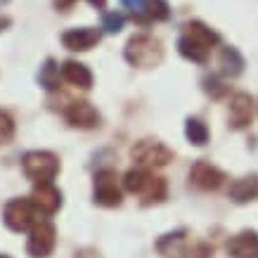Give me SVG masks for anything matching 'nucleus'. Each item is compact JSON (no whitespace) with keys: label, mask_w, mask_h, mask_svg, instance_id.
<instances>
[{"label":"nucleus","mask_w":258,"mask_h":258,"mask_svg":"<svg viewBox=\"0 0 258 258\" xmlns=\"http://www.w3.org/2000/svg\"><path fill=\"white\" fill-rule=\"evenodd\" d=\"M123 187L131 192V195H138L140 202L145 206L149 204H159L166 199V192H168V185H166L164 178H159L154 173H149L147 168H133L123 175Z\"/></svg>","instance_id":"f257e3e1"},{"label":"nucleus","mask_w":258,"mask_h":258,"mask_svg":"<svg viewBox=\"0 0 258 258\" xmlns=\"http://www.w3.org/2000/svg\"><path fill=\"white\" fill-rule=\"evenodd\" d=\"M125 62L133 64V67H140V69H152L157 67L161 59H164V47H161V40L149 36V33H138L125 43Z\"/></svg>","instance_id":"f03ea898"},{"label":"nucleus","mask_w":258,"mask_h":258,"mask_svg":"<svg viewBox=\"0 0 258 258\" xmlns=\"http://www.w3.org/2000/svg\"><path fill=\"white\" fill-rule=\"evenodd\" d=\"M22 166L26 178L36 180V182H52L55 175L59 173V159L52 152H45V149L26 152L22 159Z\"/></svg>","instance_id":"7ed1b4c3"},{"label":"nucleus","mask_w":258,"mask_h":258,"mask_svg":"<svg viewBox=\"0 0 258 258\" xmlns=\"http://www.w3.org/2000/svg\"><path fill=\"white\" fill-rule=\"evenodd\" d=\"M38 209L31 204V199H12L5 204L3 209V220L10 230L15 232H24V230H31L38 223Z\"/></svg>","instance_id":"20e7f679"},{"label":"nucleus","mask_w":258,"mask_h":258,"mask_svg":"<svg viewBox=\"0 0 258 258\" xmlns=\"http://www.w3.org/2000/svg\"><path fill=\"white\" fill-rule=\"evenodd\" d=\"M131 157L140 168H161L173 161V152L159 140H140L131 149Z\"/></svg>","instance_id":"39448f33"},{"label":"nucleus","mask_w":258,"mask_h":258,"mask_svg":"<svg viewBox=\"0 0 258 258\" xmlns=\"http://www.w3.org/2000/svg\"><path fill=\"white\" fill-rule=\"evenodd\" d=\"M57 244V232L55 225L47 220H38L36 225L29 230V242H26V251L31 258H47L52 253Z\"/></svg>","instance_id":"423d86ee"},{"label":"nucleus","mask_w":258,"mask_h":258,"mask_svg":"<svg viewBox=\"0 0 258 258\" xmlns=\"http://www.w3.org/2000/svg\"><path fill=\"white\" fill-rule=\"evenodd\" d=\"M93 199H95V204H100V206H107V209L121 206L123 197H121V189H118L116 173L109 171V168H104V171H97V173H95Z\"/></svg>","instance_id":"0eeeda50"},{"label":"nucleus","mask_w":258,"mask_h":258,"mask_svg":"<svg viewBox=\"0 0 258 258\" xmlns=\"http://www.w3.org/2000/svg\"><path fill=\"white\" fill-rule=\"evenodd\" d=\"M64 118H67L74 128H83V131H90L95 125H100V111L86 100L71 102L69 107L64 109Z\"/></svg>","instance_id":"6e6552de"},{"label":"nucleus","mask_w":258,"mask_h":258,"mask_svg":"<svg viewBox=\"0 0 258 258\" xmlns=\"http://www.w3.org/2000/svg\"><path fill=\"white\" fill-rule=\"evenodd\" d=\"M223 180H225L223 171L216 168L213 164H209V161H197L189 168V182L199 189H206V192L209 189H218L223 185Z\"/></svg>","instance_id":"1a4fd4ad"},{"label":"nucleus","mask_w":258,"mask_h":258,"mask_svg":"<svg viewBox=\"0 0 258 258\" xmlns=\"http://www.w3.org/2000/svg\"><path fill=\"white\" fill-rule=\"evenodd\" d=\"M31 204L38 209V213L52 216V213L62 206V192H59L52 182H38L31 195Z\"/></svg>","instance_id":"9d476101"},{"label":"nucleus","mask_w":258,"mask_h":258,"mask_svg":"<svg viewBox=\"0 0 258 258\" xmlns=\"http://www.w3.org/2000/svg\"><path fill=\"white\" fill-rule=\"evenodd\" d=\"M64 47H69L74 52H86L90 47H95L100 43V31L90 29V26H81V29H69L62 33Z\"/></svg>","instance_id":"9b49d317"},{"label":"nucleus","mask_w":258,"mask_h":258,"mask_svg":"<svg viewBox=\"0 0 258 258\" xmlns=\"http://www.w3.org/2000/svg\"><path fill=\"white\" fill-rule=\"evenodd\" d=\"M227 253L232 258H258V232L244 230L227 239Z\"/></svg>","instance_id":"f8f14e48"},{"label":"nucleus","mask_w":258,"mask_h":258,"mask_svg":"<svg viewBox=\"0 0 258 258\" xmlns=\"http://www.w3.org/2000/svg\"><path fill=\"white\" fill-rule=\"evenodd\" d=\"M253 118V100L246 93H237L230 100V125L232 128H246Z\"/></svg>","instance_id":"ddd939ff"},{"label":"nucleus","mask_w":258,"mask_h":258,"mask_svg":"<svg viewBox=\"0 0 258 258\" xmlns=\"http://www.w3.org/2000/svg\"><path fill=\"white\" fill-rule=\"evenodd\" d=\"M178 50H180V55L185 57V59L197 62V64H206L209 62V55H211V47L204 45L202 40L192 38L189 33H185V36L178 40Z\"/></svg>","instance_id":"4468645a"},{"label":"nucleus","mask_w":258,"mask_h":258,"mask_svg":"<svg viewBox=\"0 0 258 258\" xmlns=\"http://www.w3.org/2000/svg\"><path fill=\"white\" fill-rule=\"evenodd\" d=\"M62 79L67 81V83H71L74 88H83V90H88V88L93 86V74H90V69H88L86 64L74 62V59L62 64Z\"/></svg>","instance_id":"2eb2a0df"},{"label":"nucleus","mask_w":258,"mask_h":258,"mask_svg":"<svg viewBox=\"0 0 258 258\" xmlns=\"http://www.w3.org/2000/svg\"><path fill=\"white\" fill-rule=\"evenodd\" d=\"M258 195V178L249 175V178H239L230 185V199H235L237 204H246Z\"/></svg>","instance_id":"dca6fc26"},{"label":"nucleus","mask_w":258,"mask_h":258,"mask_svg":"<svg viewBox=\"0 0 258 258\" xmlns=\"http://www.w3.org/2000/svg\"><path fill=\"white\" fill-rule=\"evenodd\" d=\"M220 67H223L225 76H239L244 69V59L235 47H223V52H220Z\"/></svg>","instance_id":"f3484780"},{"label":"nucleus","mask_w":258,"mask_h":258,"mask_svg":"<svg viewBox=\"0 0 258 258\" xmlns=\"http://www.w3.org/2000/svg\"><path fill=\"white\" fill-rule=\"evenodd\" d=\"M185 135H187V140L197 147H204L206 142H209V128L206 123H202L199 118H187V125H185Z\"/></svg>","instance_id":"a211bd4d"},{"label":"nucleus","mask_w":258,"mask_h":258,"mask_svg":"<svg viewBox=\"0 0 258 258\" xmlns=\"http://www.w3.org/2000/svg\"><path fill=\"white\" fill-rule=\"evenodd\" d=\"M185 29H187V33L192 36V38L202 40L204 45H209V47H213L220 40L218 33L213 31V29H209V26H206V24H202V22H189Z\"/></svg>","instance_id":"6ab92c4d"},{"label":"nucleus","mask_w":258,"mask_h":258,"mask_svg":"<svg viewBox=\"0 0 258 258\" xmlns=\"http://www.w3.org/2000/svg\"><path fill=\"white\" fill-rule=\"evenodd\" d=\"M185 230H178V232H171V235H164L161 239L157 242V249L164 253V256H175L178 249L185 244Z\"/></svg>","instance_id":"aec40b11"},{"label":"nucleus","mask_w":258,"mask_h":258,"mask_svg":"<svg viewBox=\"0 0 258 258\" xmlns=\"http://www.w3.org/2000/svg\"><path fill=\"white\" fill-rule=\"evenodd\" d=\"M38 81L45 90H55V88L59 86V67H57L52 59H47L45 67H43L38 74Z\"/></svg>","instance_id":"412c9836"},{"label":"nucleus","mask_w":258,"mask_h":258,"mask_svg":"<svg viewBox=\"0 0 258 258\" xmlns=\"http://www.w3.org/2000/svg\"><path fill=\"white\" fill-rule=\"evenodd\" d=\"M213 249L209 246V244H204V242H195L192 246H180L178 253H175V258H211Z\"/></svg>","instance_id":"4be33fe9"},{"label":"nucleus","mask_w":258,"mask_h":258,"mask_svg":"<svg viewBox=\"0 0 258 258\" xmlns=\"http://www.w3.org/2000/svg\"><path fill=\"white\" fill-rule=\"evenodd\" d=\"M15 138V121L10 114L0 111V145H8Z\"/></svg>","instance_id":"5701e85b"},{"label":"nucleus","mask_w":258,"mask_h":258,"mask_svg":"<svg viewBox=\"0 0 258 258\" xmlns=\"http://www.w3.org/2000/svg\"><path fill=\"white\" fill-rule=\"evenodd\" d=\"M123 15H116V12H107V15L102 17V29L107 33H118L121 29H123Z\"/></svg>","instance_id":"b1692460"},{"label":"nucleus","mask_w":258,"mask_h":258,"mask_svg":"<svg viewBox=\"0 0 258 258\" xmlns=\"http://www.w3.org/2000/svg\"><path fill=\"white\" fill-rule=\"evenodd\" d=\"M147 8H149L147 10L149 19H154V22L168 19V3H166V0H149Z\"/></svg>","instance_id":"393cba45"},{"label":"nucleus","mask_w":258,"mask_h":258,"mask_svg":"<svg viewBox=\"0 0 258 258\" xmlns=\"http://www.w3.org/2000/svg\"><path fill=\"white\" fill-rule=\"evenodd\" d=\"M204 90L211 95V97H216V100H218V97H223V95H225L227 88L223 86V83H220V81L216 79V76H211V79L204 81Z\"/></svg>","instance_id":"a878e982"},{"label":"nucleus","mask_w":258,"mask_h":258,"mask_svg":"<svg viewBox=\"0 0 258 258\" xmlns=\"http://www.w3.org/2000/svg\"><path fill=\"white\" fill-rule=\"evenodd\" d=\"M121 3H123L125 8L131 10V12H142V10L147 8L149 0H121Z\"/></svg>","instance_id":"bb28decb"},{"label":"nucleus","mask_w":258,"mask_h":258,"mask_svg":"<svg viewBox=\"0 0 258 258\" xmlns=\"http://www.w3.org/2000/svg\"><path fill=\"white\" fill-rule=\"evenodd\" d=\"M76 258H102V256L95 249H81L76 251Z\"/></svg>","instance_id":"cd10ccee"},{"label":"nucleus","mask_w":258,"mask_h":258,"mask_svg":"<svg viewBox=\"0 0 258 258\" xmlns=\"http://www.w3.org/2000/svg\"><path fill=\"white\" fill-rule=\"evenodd\" d=\"M93 8H97V10H104V5H107V0H88Z\"/></svg>","instance_id":"c85d7f7f"},{"label":"nucleus","mask_w":258,"mask_h":258,"mask_svg":"<svg viewBox=\"0 0 258 258\" xmlns=\"http://www.w3.org/2000/svg\"><path fill=\"white\" fill-rule=\"evenodd\" d=\"M5 26H10V19H5V17H0V31H3Z\"/></svg>","instance_id":"c756f323"},{"label":"nucleus","mask_w":258,"mask_h":258,"mask_svg":"<svg viewBox=\"0 0 258 258\" xmlns=\"http://www.w3.org/2000/svg\"><path fill=\"white\" fill-rule=\"evenodd\" d=\"M0 258H10V256H8V253H0Z\"/></svg>","instance_id":"7c9ffc66"}]
</instances>
